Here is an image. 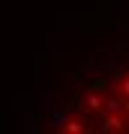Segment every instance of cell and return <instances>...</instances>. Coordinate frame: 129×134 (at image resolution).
<instances>
[{"instance_id":"4","label":"cell","mask_w":129,"mask_h":134,"mask_svg":"<svg viewBox=\"0 0 129 134\" xmlns=\"http://www.w3.org/2000/svg\"><path fill=\"white\" fill-rule=\"evenodd\" d=\"M52 124H54V129H57V132H62V129H67L70 119H67L64 111H54V114H52Z\"/></svg>"},{"instance_id":"7","label":"cell","mask_w":129,"mask_h":134,"mask_svg":"<svg viewBox=\"0 0 129 134\" xmlns=\"http://www.w3.org/2000/svg\"><path fill=\"white\" fill-rule=\"evenodd\" d=\"M124 121H127V124H129V111H127V116H124Z\"/></svg>"},{"instance_id":"1","label":"cell","mask_w":129,"mask_h":134,"mask_svg":"<svg viewBox=\"0 0 129 134\" xmlns=\"http://www.w3.org/2000/svg\"><path fill=\"white\" fill-rule=\"evenodd\" d=\"M101 134H109V132H124V119L121 114H109L103 119V126H98Z\"/></svg>"},{"instance_id":"2","label":"cell","mask_w":129,"mask_h":134,"mask_svg":"<svg viewBox=\"0 0 129 134\" xmlns=\"http://www.w3.org/2000/svg\"><path fill=\"white\" fill-rule=\"evenodd\" d=\"M83 100H85V106H88L90 111H98V108H103V103H106V98L101 96V90H88Z\"/></svg>"},{"instance_id":"5","label":"cell","mask_w":129,"mask_h":134,"mask_svg":"<svg viewBox=\"0 0 129 134\" xmlns=\"http://www.w3.org/2000/svg\"><path fill=\"white\" fill-rule=\"evenodd\" d=\"M64 132H70V134H80V132H83V124H80V121H70Z\"/></svg>"},{"instance_id":"6","label":"cell","mask_w":129,"mask_h":134,"mask_svg":"<svg viewBox=\"0 0 129 134\" xmlns=\"http://www.w3.org/2000/svg\"><path fill=\"white\" fill-rule=\"evenodd\" d=\"M119 88H121V93H124V96L129 98V77H124V80L119 83Z\"/></svg>"},{"instance_id":"3","label":"cell","mask_w":129,"mask_h":134,"mask_svg":"<svg viewBox=\"0 0 129 134\" xmlns=\"http://www.w3.org/2000/svg\"><path fill=\"white\" fill-rule=\"evenodd\" d=\"M103 108H106V111H109V114H124V111H127V106H124V100L121 98H106V103H103Z\"/></svg>"}]
</instances>
